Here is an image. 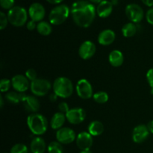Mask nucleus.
<instances>
[{"instance_id": "39", "label": "nucleus", "mask_w": 153, "mask_h": 153, "mask_svg": "<svg viewBox=\"0 0 153 153\" xmlns=\"http://www.w3.org/2000/svg\"><path fill=\"white\" fill-rule=\"evenodd\" d=\"M58 97L55 94H52L50 96H49V100L52 102H55L57 100H58Z\"/></svg>"}, {"instance_id": "17", "label": "nucleus", "mask_w": 153, "mask_h": 153, "mask_svg": "<svg viewBox=\"0 0 153 153\" xmlns=\"http://www.w3.org/2000/svg\"><path fill=\"white\" fill-rule=\"evenodd\" d=\"M116 34L111 29H105L100 33L98 36V42L102 46H108L114 43Z\"/></svg>"}, {"instance_id": "31", "label": "nucleus", "mask_w": 153, "mask_h": 153, "mask_svg": "<svg viewBox=\"0 0 153 153\" xmlns=\"http://www.w3.org/2000/svg\"><path fill=\"white\" fill-rule=\"evenodd\" d=\"M9 22L7 16L3 12H0V29L4 30Z\"/></svg>"}, {"instance_id": "32", "label": "nucleus", "mask_w": 153, "mask_h": 153, "mask_svg": "<svg viewBox=\"0 0 153 153\" xmlns=\"http://www.w3.org/2000/svg\"><path fill=\"white\" fill-rule=\"evenodd\" d=\"M25 76H26L27 79L29 81H31V82L37 79V72H36L35 70H34V69H28V70H27L26 72H25Z\"/></svg>"}, {"instance_id": "23", "label": "nucleus", "mask_w": 153, "mask_h": 153, "mask_svg": "<svg viewBox=\"0 0 153 153\" xmlns=\"http://www.w3.org/2000/svg\"><path fill=\"white\" fill-rule=\"evenodd\" d=\"M26 96V94H25L24 93H19L17 91H10L6 94L5 99L8 102L12 103V104H18L20 102H22Z\"/></svg>"}, {"instance_id": "34", "label": "nucleus", "mask_w": 153, "mask_h": 153, "mask_svg": "<svg viewBox=\"0 0 153 153\" xmlns=\"http://www.w3.org/2000/svg\"><path fill=\"white\" fill-rule=\"evenodd\" d=\"M58 109H59L60 112L64 114H66L70 110L68 104L67 102H62L60 103L59 105H58Z\"/></svg>"}, {"instance_id": "18", "label": "nucleus", "mask_w": 153, "mask_h": 153, "mask_svg": "<svg viewBox=\"0 0 153 153\" xmlns=\"http://www.w3.org/2000/svg\"><path fill=\"white\" fill-rule=\"evenodd\" d=\"M113 10V4L111 1L104 0L98 4L97 7V13L101 18H106L111 15Z\"/></svg>"}, {"instance_id": "43", "label": "nucleus", "mask_w": 153, "mask_h": 153, "mask_svg": "<svg viewBox=\"0 0 153 153\" xmlns=\"http://www.w3.org/2000/svg\"><path fill=\"white\" fill-rule=\"evenodd\" d=\"M80 153H92L90 149H85V150H82L80 152Z\"/></svg>"}, {"instance_id": "6", "label": "nucleus", "mask_w": 153, "mask_h": 153, "mask_svg": "<svg viewBox=\"0 0 153 153\" xmlns=\"http://www.w3.org/2000/svg\"><path fill=\"white\" fill-rule=\"evenodd\" d=\"M52 88L50 82L47 79H37L31 82L30 89L35 97H44Z\"/></svg>"}, {"instance_id": "27", "label": "nucleus", "mask_w": 153, "mask_h": 153, "mask_svg": "<svg viewBox=\"0 0 153 153\" xmlns=\"http://www.w3.org/2000/svg\"><path fill=\"white\" fill-rule=\"evenodd\" d=\"M49 153H63V146L58 141H52L48 146Z\"/></svg>"}, {"instance_id": "1", "label": "nucleus", "mask_w": 153, "mask_h": 153, "mask_svg": "<svg viewBox=\"0 0 153 153\" xmlns=\"http://www.w3.org/2000/svg\"><path fill=\"white\" fill-rule=\"evenodd\" d=\"M70 12L75 23L82 28L89 27L96 16V8L94 4L84 0L75 1Z\"/></svg>"}, {"instance_id": "14", "label": "nucleus", "mask_w": 153, "mask_h": 153, "mask_svg": "<svg viewBox=\"0 0 153 153\" xmlns=\"http://www.w3.org/2000/svg\"><path fill=\"white\" fill-rule=\"evenodd\" d=\"M76 144L81 150L90 149L93 145V136L87 131L79 133L76 137Z\"/></svg>"}, {"instance_id": "5", "label": "nucleus", "mask_w": 153, "mask_h": 153, "mask_svg": "<svg viewBox=\"0 0 153 153\" xmlns=\"http://www.w3.org/2000/svg\"><path fill=\"white\" fill-rule=\"evenodd\" d=\"M70 8L66 4H60L54 7L49 15V22L54 25L64 23L70 15Z\"/></svg>"}, {"instance_id": "29", "label": "nucleus", "mask_w": 153, "mask_h": 153, "mask_svg": "<svg viewBox=\"0 0 153 153\" xmlns=\"http://www.w3.org/2000/svg\"><path fill=\"white\" fill-rule=\"evenodd\" d=\"M11 81L7 79H2L0 81V91L1 93L7 92L11 86Z\"/></svg>"}, {"instance_id": "11", "label": "nucleus", "mask_w": 153, "mask_h": 153, "mask_svg": "<svg viewBox=\"0 0 153 153\" xmlns=\"http://www.w3.org/2000/svg\"><path fill=\"white\" fill-rule=\"evenodd\" d=\"M96 51H97L96 45L91 40H86L79 46V55L82 59L88 60L95 55Z\"/></svg>"}, {"instance_id": "3", "label": "nucleus", "mask_w": 153, "mask_h": 153, "mask_svg": "<svg viewBox=\"0 0 153 153\" xmlns=\"http://www.w3.org/2000/svg\"><path fill=\"white\" fill-rule=\"evenodd\" d=\"M54 94L58 97L67 99L71 97L73 93V85L71 80L67 77H58L54 82Z\"/></svg>"}, {"instance_id": "44", "label": "nucleus", "mask_w": 153, "mask_h": 153, "mask_svg": "<svg viewBox=\"0 0 153 153\" xmlns=\"http://www.w3.org/2000/svg\"><path fill=\"white\" fill-rule=\"evenodd\" d=\"M111 2L112 3V4H113V5H116V4H117L118 0H111Z\"/></svg>"}, {"instance_id": "30", "label": "nucleus", "mask_w": 153, "mask_h": 153, "mask_svg": "<svg viewBox=\"0 0 153 153\" xmlns=\"http://www.w3.org/2000/svg\"><path fill=\"white\" fill-rule=\"evenodd\" d=\"M14 0H0V5L3 9L10 10L13 7Z\"/></svg>"}, {"instance_id": "21", "label": "nucleus", "mask_w": 153, "mask_h": 153, "mask_svg": "<svg viewBox=\"0 0 153 153\" xmlns=\"http://www.w3.org/2000/svg\"><path fill=\"white\" fill-rule=\"evenodd\" d=\"M30 148L32 153H44L46 148L45 140L40 137H34L31 141Z\"/></svg>"}, {"instance_id": "24", "label": "nucleus", "mask_w": 153, "mask_h": 153, "mask_svg": "<svg viewBox=\"0 0 153 153\" xmlns=\"http://www.w3.org/2000/svg\"><path fill=\"white\" fill-rule=\"evenodd\" d=\"M123 35L126 37H131L137 33V26L133 22H128L122 28Z\"/></svg>"}, {"instance_id": "22", "label": "nucleus", "mask_w": 153, "mask_h": 153, "mask_svg": "<svg viewBox=\"0 0 153 153\" xmlns=\"http://www.w3.org/2000/svg\"><path fill=\"white\" fill-rule=\"evenodd\" d=\"M104 131V126L99 120H94L88 126V132L92 136H100Z\"/></svg>"}, {"instance_id": "40", "label": "nucleus", "mask_w": 153, "mask_h": 153, "mask_svg": "<svg viewBox=\"0 0 153 153\" xmlns=\"http://www.w3.org/2000/svg\"><path fill=\"white\" fill-rule=\"evenodd\" d=\"M46 1L50 3V4H59L64 0H46Z\"/></svg>"}, {"instance_id": "41", "label": "nucleus", "mask_w": 153, "mask_h": 153, "mask_svg": "<svg viewBox=\"0 0 153 153\" xmlns=\"http://www.w3.org/2000/svg\"><path fill=\"white\" fill-rule=\"evenodd\" d=\"M91 2H93V3H98V4H100V2H102V1H104V0H89Z\"/></svg>"}, {"instance_id": "36", "label": "nucleus", "mask_w": 153, "mask_h": 153, "mask_svg": "<svg viewBox=\"0 0 153 153\" xmlns=\"http://www.w3.org/2000/svg\"><path fill=\"white\" fill-rule=\"evenodd\" d=\"M26 27L27 28H28V30H29V31H33V30H34L35 28H37L36 22H34V21L33 20L28 21V22H27Z\"/></svg>"}, {"instance_id": "2", "label": "nucleus", "mask_w": 153, "mask_h": 153, "mask_svg": "<svg viewBox=\"0 0 153 153\" xmlns=\"http://www.w3.org/2000/svg\"><path fill=\"white\" fill-rule=\"evenodd\" d=\"M27 125L33 134L40 136L44 134L47 130L48 121L43 115L33 113L27 118Z\"/></svg>"}, {"instance_id": "10", "label": "nucleus", "mask_w": 153, "mask_h": 153, "mask_svg": "<svg viewBox=\"0 0 153 153\" xmlns=\"http://www.w3.org/2000/svg\"><path fill=\"white\" fill-rule=\"evenodd\" d=\"M86 113L85 110L81 108H72L66 114V117L68 122L73 125L80 124L85 120Z\"/></svg>"}, {"instance_id": "42", "label": "nucleus", "mask_w": 153, "mask_h": 153, "mask_svg": "<svg viewBox=\"0 0 153 153\" xmlns=\"http://www.w3.org/2000/svg\"><path fill=\"white\" fill-rule=\"evenodd\" d=\"M0 107H1V108H3V97H2V96H1V97H0Z\"/></svg>"}, {"instance_id": "38", "label": "nucleus", "mask_w": 153, "mask_h": 153, "mask_svg": "<svg viewBox=\"0 0 153 153\" xmlns=\"http://www.w3.org/2000/svg\"><path fill=\"white\" fill-rule=\"evenodd\" d=\"M146 126H147V128L149 129V132L153 134V120H151L150 122L148 123V124Z\"/></svg>"}, {"instance_id": "16", "label": "nucleus", "mask_w": 153, "mask_h": 153, "mask_svg": "<svg viewBox=\"0 0 153 153\" xmlns=\"http://www.w3.org/2000/svg\"><path fill=\"white\" fill-rule=\"evenodd\" d=\"M22 104L28 111L32 112V114L36 113L40 109V102L35 96H26L22 101Z\"/></svg>"}, {"instance_id": "28", "label": "nucleus", "mask_w": 153, "mask_h": 153, "mask_svg": "<svg viewBox=\"0 0 153 153\" xmlns=\"http://www.w3.org/2000/svg\"><path fill=\"white\" fill-rule=\"evenodd\" d=\"M10 153H28V148L23 143H16L11 148Z\"/></svg>"}, {"instance_id": "9", "label": "nucleus", "mask_w": 153, "mask_h": 153, "mask_svg": "<svg viewBox=\"0 0 153 153\" xmlns=\"http://www.w3.org/2000/svg\"><path fill=\"white\" fill-rule=\"evenodd\" d=\"M76 137L75 131L69 127H62L57 130V140L61 144H70L76 140Z\"/></svg>"}, {"instance_id": "15", "label": "nucleus", "mask_w": 153, "mask_h": 153, "mask_svg": "<svg viewBox=\"0 0 153 153\" xmlns=\"http://www.w3.org/2000/svg\"><path fill=\"white\" fill-rule=\"evenodd\" d=\"M149 131L147 128V126L140 125L134 127L132 131V139L134 143H140L144 141L148 137L149 134Z\"/></svg>"}, {"instance_id": "35", "label": "nucleus", "mask_w": 153, "mask_h": 153, "mask_svg": "<svg viewBox=\"0 0 153 153\" xmlns=\"http://www.w3.org/2000/svg\"><path fill=\"white\" fill-rule=\"evenodd\" d=\"M146 18L147 22H149L150 25H153V7L149 9V10H148L146 15Z\"/></svg>"}, {"instance_id": "19", "label": "nucleus", "mask_w": 153, "mask_h": 153, "mask_svg": "<svg viewBox=\"0 0 153 153\" xmlns=\"http://www.w3.org/2000/svg\"><path fill=\"white\" fill-rule=\"evenodd\" d=\"M108 61L111 65L114 67H119L123 64L124 56L123 54L119 50H113L111 52L108 56Z\"/></svg>"}, {"instance_id": "25", "label": "nucleus", "mask_w": 153, "mask_h": 153, "mask_svg": "<svg viewBox=\"0 0 153 153\" xmlns=\"http://www.w3.org/2000/svg\"><path fill=\"white\" fill-rule=\"evenodd\" d=\"M37 31L43 36H48L52 33V28L50 24L46 21H41L37 25Z\"/></svg>"}, {"instance_id": "8", "label": "nucleus", "mask_w": 153, "mask_h": 153, "mask_svg": "<svg viewBox=\"0 0 153 153\" xmlns=\"http://www.w3.org/2000/svg\"><path fill=\"white\" fill-rule=\"evenodd\" d=\"M76 90L78 96L83 100H88L91 98L94 94L91 84L85 79H80L77 82Z\"/></svg>"}, {"instance_id": "20", "label": "nucleus", "mask_w": 153, "mask_h": 153, "mask_svg": "<svg viewBox=\"0 0 153 153\" xmlns=\"http://www.w3.org/2000/svg\"><path fill=\"white\" fill-rule=\"evenodd\" d=\"M66 119H67V117H66V114H64L60 111L55 113L52 116L50 122V125L52 129L58 130L62 128L64 123H65Z\"/></svg>"}, {"instance_id": "33", "label": "nucleus", "mask_w": 153, "mask_h": 153, "mask_svg": "<svg viewBox=\"0 0 153 153\" xmlns=\"http://www.w3.org/2000/svg\"><path fill=\"white\" fill-rule=\"evenodd\" d=\"M146 79L151 88V94H153V68L149 69L146 73Z\"/></svg>"}, {"instance_id": "7", "label": "nucleus", "mask_w": 153, "mask_h": 153, "mask_svg": "<svg viewBox=\"0 0 153 153\" xmlns=\"http://www.w3.org/2000/svg\"><path fill=\"white\" fill-rule=\"evenodd\" d=\"M126 15L133 23H138L143 18V10L137 4H129L126 7Z\"/></svg>"}, {"instance_id": "4", "label": "nucleus", "mask_w": 153, "mask_h": 153, "mask_svg": "<svg viewBox=\"0 0 153 153\" xmlns=\"http://www.w3.org/2000/svg\"><path fill=\"white\" fill-rule=\"evenodd\" d=\"M7 16L9 22L16 27H21L25 25L28 19L26 10L20 6H15L9 10Z\"/></svg>"}, {"instance_id": "13", "label": "nucleus", "mask_w": 153, "mask_h": 153, "mask_svg": "<svg viewBox=\"0 0 153 153\" xmlns=\"http://www.w3.org/2000/svg\"><path fill=\"white\" fill-rule=\"evenodd\" d=\"M46 14V10L44 7L38 2L33 3L31 4L28 9V15L31 17V20L34 22H41Z\"/></svg>"}, {"instance_id": "12", "label": "nucleus", "mask_w": 153, "mask_h": 153, "mask_svg": "<svg viewBox=\"0 0 153 153\" xmlns=\"http://www.w3.org/2000/svg\"><path fill=\"white\" fill-rule=\"evenodd\" d=\"M11 85L13 89L19 93H24L29 88L31 84L27 77L23 75H16L11 79Z\"/></svg>"}, {"instance_id": "26", "label": "nucleus", "mask_w": 153, "mask_h": 153, "mask_svg": "<svg viewBox=\"0 0 153 153\" xmlns=\"http://www.w3.org/2000/svg\"><path fill=\"white\" fill-rule=\"evenodd\" d=\"M94 101L100 104H104V103L107 102L108 101V94L105 91H99V92L96 93L93 96Z\"/></svg>"}, {"instance_id": "37", "label": "nucleus", "mask_w": 153, "mask_h": 153, "mask_svg": "<svg viewBox=\"0 0 153 153\" xmlns=\"http://www.w3.org/2000/svg\"><path fill=\"white\" fill-rule=\"evenodd\" d=\"M141 1L145 5L148 6V7H152L153 6V0H141Z\"/></svg>"}]
</instances>
